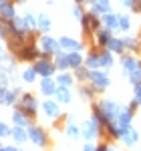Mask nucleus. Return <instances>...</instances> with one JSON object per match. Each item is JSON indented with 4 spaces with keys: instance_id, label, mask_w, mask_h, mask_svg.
<instances>
[{
    "instance_id": "f257e3e1",
    "label": "nucleus",
    "mask_w": 141,
    "mask_h": 151,
    "mask_svg": "<svg viewBox=\"0 0 141 151\" xmlns=\"http://www.w3.org/2000/svg\"><path fill=\"white\" fill-rule=\"evenodd\" d=\"M99 107H101V111L105 113L107 121H111V123H117L119 115H121V111H123V107H121L117 101H111V99H103V101L99 103Z\"/></svg>"
},
{
    "instance_id": "f03ea898",
    "label": "nucleus",
    "mask_w": 141,
    "mask_h": 151,
    "mask_svg": "<svg viewBox=\"0 0 141 151\" xmlns=\"http://www.w3.org/2000/svg\"><path fill=\"white\" fill-rule=\"evenodd\" d=\"M40 58H48V57H53V55H59L60 52V45H59V40L57 38H53V36H40Z\"/></svg>"
},
{
    "instance_id": "7ed1b4c3",
    "label": "nucleus",
    "mask_w": 141,
    "mask_h": 151,
    "mask_svg": "<svg viewBox=\"0 0 141 151\" xmlns=\"http://www.w3.org/2000/svg\"><path fill=\"white\" fill-rule=\"evenodd\" d=\"M89 81H91V85L95 87V91H97V93L105 91L107 87L111 85V79H109V75H107L105 70H101V69H93V70H91V75H89Z\"/></svg>"
},
{
    "instance_id": "20e7f679",
    "label": "nucleus",
    "mask_w": 141,
    "mask_h": 151,
    "mask_svg": "<svg viewBox=\"0 0 141 151\" xmlns=\"http://www.w3.org/2000/svg\"><path fill=\"white\" fill-rule=\"evenodd\" d=\"M26 131H28V141H32L36 147H47L48 135L45 133V129H40L38 125H28Z\"/></svg>"
},
{
    "instance_id": "39448f33",
    "label": "nucleus",
    "mask_w": 141,
    "mask_h": 151,
    "mask_svg": "<svg viewBox=\"0 0 141 151\" xmlns=\"http://www.w3.org/2000/svg\"><path fill=\"white\" fill-rule=\"evenodd\" d=\"M40 52H42V50H38V48L35 47V42L22 45V47H18L14 50L16 58H20V60H36V58L40 57Z\"/></svg>"
},
{
    "instance_id": "423d86ee",
    "label": "nucleus",
    "mask_w": 141,
    "mask_h": 151,
    "mask_svg": "<svg viewBox=\"0 0 141 151\" xmlns=\"http://www.w3.org/2000/svg\"><path fill=\"white\" fill-rule=\"evenodd\" d=\"M18 109H20V111H24L28 117H35L36 111H38V101L35 99V95L24 93L22 99H20V103H18Z\"/></svg>"
},
{
    "instance_id": "0eeeda50",
    "label": "nucleus",
    "mask_w": 141,
    "mask_h": 151,
    "mask_svg": "<svg viewBox=\"0 0 141 151\" xmlns=\"http://www.w3.org/2000/svg\"><path fill=\"white\" fill-rule=\"evenodd\" d=\"M32 69H35L38 75H42V77H53V73L57 70V65L50 63L48 58H36L35 65H32Z\"/></svg>"
},
{
    "instance_id": "6e6552de",
    "label": "nucleus",
    "mask_w": 141,
    "mask_h": 151,
    "mask_svg": "<svg viewBox=\"0 0 141 151\" xmlns=\"http://www.w3.org/2000/svg\"><path fill=\"white\" fill-rule=\"evenodd\" d=\"M81 135L87 141H93L95 137H101V131H99V127H97V123L93 119H89V121H83L81 123Z\"/></svg>"
},
{
    "instance_id": "1a4fd4ad",
    "label": "nucleus",
    "mask_w": 141,
    "mask_h": 151,
    "mask_svg": "<svg viewBox=\"0 0 141 151\" xmlns=\"http://www.w3.org/2000/svg\"><path fill=\"white\" fill-rule=\"evenodd\" d=\"M59 45H60V48H63L65 52H73V50H83V48H85L83 42H79L77 38H70V36H60Z\"/></svg>"
},
{
    "instance_id": "9d476101",
    "label": "nucleus",
    "mask_w": 141,
    "mask_h": 151,
    "mask_svg": "<svg viewBox=\"0 0 141 151\" xmlns=\"http://www.w3.org/2000/svg\"><path fill=\"white\" fill-rule=\"evenodd\" d=\"M121 65H123V70H125V77H129L133 70H137L141 67V63L133 55H123L121 57Z\"/></svg>"
},
{
    "instance_id": "9b49d317",
    "label": "nucleus",
    "mask_w": 141,
    "mask_h": 151,
    "mask_svg": "<svg viewBox=\"0 0 141 151\" xmlns=\"http://www.w3.org/2000/svg\"><path fill=\"white\" fill-rule=\"evenodd\" d=\"M42 111H45V115H47L48 119H59L60 117L59 101H50V99H47V101L42 103Z\"/></svg>"
},
{
    "instance_id": "f8f14e48",
    "label": "nucleus",
    "mask_w": 141,
    "mask_h": 151,
    "mask_svg": "<svg viewBox=\"0 0 141 151\" xmlns=\"http://www.w3.org/2000/svg\"><path fill=\"white\" fill-rule=\"evenodd\" d=\"M40 91H42V95H47V97H53V95H57V91H59V83L53 81L50 77H42Z\"/></svg>"
},
{
    "instance_id": "ddd939ff",
    "label": "nucleus",
    "mask_w": 141,
    "mask_h": 151,
    "mask_svg": "<svg viewBox=\"0 0 141 151\" xmlns=\"http://www.w3.org/2000/svg\"><path fill=\"white\" fill-rule=\"evenodd\" d=\"M103 24H105V28H109L111 32L113 30H121V26H119V14H113V12H107L103 14Z\"/></svg>"
},
{
    "instance_id": "4468645a",
    "label": "nucleus",
    "mask_w": 141,
    "mask_h": 151,
    "mask_svg": "<svg viewBox=\"0 0 141 151\" xmlns=\"http://www.w3.org/2000/svg\"><path fill=\"white\" fill-rule=\"evenodd\" d=\"M121 141L127 145V147H133L137 141H139V135H137V131L135 129H131V127H127V129H123V135H121Z\"/></svg>"
},
{
    "instance_id": "2eb2a0df",
    "label": "nucleus",
    "mask_w": 141,
    "mask_h": 151,
    "mask_svg": "<svg viewBox=\"0 0 141 151\" xmlns=\"http://www.w3.org/2000/svg\"><path fill=\"white\" fill-rule=\"evenodd\" d=\"M16 91H8L6 87H0V103L6 105V107H12L14 101H16Z\"/></svg>"
},
{
    "instance_id": "dca6fc26",
    "label": "nucleus",
    "mask_w": 141,
    "mask_h": 151,
    "mask_svg": "<svg viewBox=\"0 0 141 151\" xmlns=\"http://www.w3.org/2000/svg\"><path fill=\"white\" fill-rule=\"evenodd\" d=\"M113 38L111 35V30L109 28H99L97 32H95V42H97V47H107V42Z\"/></svg>"
},
{
    "instance_id": "f3484780",
    "label": "nucleus",
    "mask_w": 141,
    "mask_h": 151,
    "mask_svg": "<svg viewBox=\"0 0 141 151\" xmlns=\"http://www.w3.org/2000/svg\"><path fill=\"white\" fill-rule=\"evenodd\" d=\"M12 123L18 125V127H28V125H30V123H28V115H26L24 111H20L18 107L12 111Z\"/></svg>"
},
{
    "instance_id": "a211bd4d",
    "label": "nucleus",
    "mask_w": 141,
    "mask_h": 151,
    "mask_svg": "<svg viewBox=\"0 0 141 151\" xmlns=\"http://www.w3.org/2000/svg\"><path fill=\"white\" fill-rule=\"evenodd\" d=\"M105 48H107V50H111V52H115V55H121V52L125 50V40H123V38H115V36H113V38L107 42Z\"/></svg>"
},
{
    "instance_id": "6ab92c4d",
    "label": "nucleus",
    "mask_w": 141,
    "mask_h": 151,
    "mask_svg": "<svg viewBox=\"0 0 141 151\" xmlns=\"http://www.w3.org/2000/svg\"><path fill=\"white\" fill-rule=\"evenodd\" d=\"M55 65H57V70H69L70 69L69 52H59V55H55Z\"/></svg>"
},
{
    "instance_id": "aec40b11",
    "label": "nucleus",
    "mask_w": 141,
    "mask_h": 151,
    "mask_svg": "<svg viewBox=\"0 0 141 151\" xmlns=\"http://www.w3.org/2000/svg\"><path fill=\"white\" fill-rule=\"evenodd\" d=\"M91 10H95L97 14H107V12H111V0H93Z\"/></svg>"
},
{
    "instance_id": "412c9836",
    "label": "nucleus",
    "mask_w": 141,
    "mask_h": 151,
    "mask_svg": "<svg viewBox=\"0 0 141 151\" xmlns=\"http://www.w3.org/2000/svg\"><path fill=\"white\" fill-rule=\"evenodd\" d=\"M131 119H133V111H129V107H127V109L121 111V115L117 119V125L121 129H127V127H131Z\"/></svg>"
},
{
    "instance_id": "4be33fe9",
    "label": "nucleus",
    "mask_w": 141,
    "mask_h": 151,
    "mask_svg": "<svg viewBox=\"0 0 141 151\" xmlns=\"http://www.w3.org/2000/svg\"><path fill=\"white\" fill-rule=\"evenodd\" d=\"M10 137L16 141V143H24V141H28V131H26V127H18V125H14Z\"/></svg>"
},
{
    "instance_id": "5701e85b",
    "label": "nucleus",
    "mask_w": 141,
    "mask_h": 151,
    "mask_svg": "<svg viewBox=\"0 0 141 151\" xmlns=\"http://www.w3.org/2000/svg\"><path fill=\"white\" fill-rule=\"evenodd\" d=\"M57 101L59 103H65V105H69L70 101H73V95H70V89L69 87H59V91H57Z\"/></svg>"
},
{
    "instance_id": "b1692460",
    "label": "nucleus",
    "mask_w": 141,
    "mask_h": 151,
    "mask_svg": "<svg viewBox=\"0 0 141 151\" xmlns=\"http://www.w3.org/2000/svg\"><path fill=\"white\" fill-rule=\"evenodd\" d=\"M14 16H16L14 4H12V2H6V4L0 8V18H4V20H12Z\"/></svg>"
},
{
    "instance_id": "393cba45",
    "label": "nucleus",
    "mask_w": 141,
    "mask_h": 151,
    "mask_svg": "<svg viewBox=\"0 0 141 151\" xmlns=\"http://www.w3.org/2000/svg\"><path fill=\"white\" fill-rule=\"evenodd\" d=\"M69 60H70V69H79V67H83V63H85L81 50H73V52H69Z\"/></svg>"
},
{
    "instance_id": "a878e982",
    "label": "nucleus",
    "mask_w": 141,
    "mask_h": 151,
    "mask_svg": "<svg viewBox=\"0 0 141 151\" xmlns=\"http://www.w3.org/2000/svg\"><path fill=\"white\" fill-rule=\"evenodd\" d=\"M79 95H81L83 99L91 101L95 95H97V91H95V87H93V85H81V87H79Z\"/></svg>"
},
{
    "instance_id": "bb28decb",
    "label": "nucleus",
    "mask_w": 141,
    "mask_h": 151,
    "mask_svg": "<svg viewBox=\"0 0 141 151\" xmlns=\"http://www.w3.org/2000/svg\"><path fill=\"white\" fill-rule=\"evenodd\" d=\"M57 83H59V87H70L75 83V77L69 75L67 70H63V73H59V77H57Z\"/></svg>"
},
{
    "instance_id": "cd10ccee",
    "label": "nucleus",
    "mask_w": 141,
    "mask_h": 151,
    "mask_svg": "<svg viewBox=\"0 0 141 151\" xmlns=\"http://www.w3.org/2000/svg\"><path fill=\"white\" fill-rule=\"evenodd\" d=\"M101 65H103V69H109V67H113V52L111 50H101Z\"/></svg>"
},
{
    "instance_id": "c85d7f7f",
    "label": "nucleus",
    "mask_w": 141,
    "mask_h": 151,
    "mask_svg": "<svg viewBox=\"0 0 141 151\" xmlns=\"http://www.w3.org/2000/svg\"><path fill=\"white\" fill-rule=\"evenodd\" d=\"M14 65H16V60H14V58H4V60L0 63V70H4V73L10 77L12 70H14Z\"/></svg>"
},
{
    "instance_id": "c756f323",
    "label": "nucleus",
    "mask_w": 141,
    "mask_h": 151,
    "mask_svg": "<svg viewBox=\"0 0 141 151\" xmlns=\"http://www.w3.org/2000/svg\"><path fill=\"white\" fill-rule=\"evenodd\" d=\"M89 75H91V69H85V67H79V69H75V79L77 81H89Z\"/></svg>"
},
{
    "instance_id": "7c9ffc66",
    "label": "nucleus",
    "mask_w": 141,
    "mask_h": 151,
    "mask_svg": "<svg viewBox=\"0 0 141 151\" xmlns=\"http://www.w3.org/2000/svg\"><path fill=\"white\" fill-rule=\"evenodd\" d=\"M50 26H53V24H50V18H48L47 14H40V16H38V30L48 32V30H50Z\"/></svg>"
},
{
    "instance_id": "2f4dec72",
    "label": "nucleus",
    "mask_w": 141,
    "mask_h": 151,
    "mask_svg": "<svg viewBox=\"0 0 141 151\" xmlns=\"http://www.w3.org/2000/svg\"><path fill=\"white\" fill-rule=\"evenodd\" d=\"M67 135H69L70 139H77V137L81 135V127H77L73 121H69V125H67Z\"/></svg>"
},
{
    "instance_id": "473e14b6",
    "label": "nucleus",
    "mask_w": 141,
    "mask_h": 151,
    "mask_svg": "<svg viewBox=\"0 0 141 151\" xmlns=\"http://www.w3.org/2000/svg\"><path fill=\"white\" fill-rule=\"evenodd\" d=\"M36 75H38V73H36V70L30 67V69H26V70L22 73V79H24L26 83H35V81H36Z\"/></svg>"
},
{
    "instance_id": "72a5a7b5",
    "label": "nucleus",
    "mask_w": 141,
    "mask_h": 151,
    "mask_svg": "<svg viewBox=\"0 0 141 151\" xmlns=\"http://www.w3.org/2000/svg\"><path fill=\"white\" fill-rule=\"evenodd\" d=\"M119 26H121V30H129L131 28V18L125 16V14H119Z\"/></svg>"
},
{
    "instance_id": "f704fd0d",
    "label": "nucleus",
    "mask_w": 141,
    "mask_h": 151,
    "mask_svg": "<svg viewBox=\"0 0 141 151\" xmlns=\"http://www.w3.org/2000/svg\"><path fill=\"white\" fill-rule=\"evenodd\" d=\"M125 40V48H129V50H137L139 48V40L133 36V38H123Z\"/></svg>"
},
{
    "instance_id": "c9c22d12",
    "label": "nucleus",
    "mask_w": 141,
    "mask_h": 151,
    "mask_svg": "<svg viewBox=\"0 0 141 151\" xmlns=\"http://www.w3.org/2000/svg\"><path fill=\"white\" fill-rule=\"evenodd\" d=\"M133 101L137 105H141V83H135L133 85Z\"/></svg>"
},
{
    "instance_id": "e433bc0d",
    "label": "nucleus",
    "mask_w": 141,
    "mask_h": 151,
    "mask_svg": "<svg viewBox=\"0 0 141 151\" xmlns=\"http://www.w3.org/2000/svg\"><path fill=\"white\" fill-rule=\"evenodd\" d=\"M85 14H87V12L83 10V6H81V4H77V2H75V6H73V16H75L77 20H81V18L85 16Z\"/></svg>"
},
{
    "instance_id": "4c0bfd02",
    "label": "nucleus",
    "mask_w": 141,
    "mask_h": 151,
    "mask_svg": "<svg viewBox=\"0 0 141 151\" xmlns=\"http://www.w3.org/2000/svg\"><path fill=\"white\" fill-rule=\"evenodd\" d=\"M10 135H12V129L0 121V139H4V137H10Z\"/></svg>"
},
{
    "instance_id": "58836bf2",
    "label": "nucleus",
    "mask_w": 141,
    "mask_h": 151,
    "mask_svg": "<svg viewBox=\"0 0 141 151\" xmlns=\"http://www.w3.org/2000/svg\"><path fill=\"white\" fill-rule=\"evenodd\" d=\"M129 81L133 83V85H135V83H141V67L137 70H133V73L129 75Z\"/></svg>"
},
{
    "instance_id": "ea45409f",
    "label": "nucleus",
    "mask_w": 141,
    "mask_h": 151,
    "mask_svg": "<svg viewBox=\"0 0 141 151\" xmlns=\"http://www.w3.org/2000/svg\"><path fill=\"white\" fill-rule=\"evenodd\" d=\"M0 87H8V75L4 70H0Z\"/></svg>"
},
{
    "instance_id": "a19ab883",
    "label": "nucleus",
    "mask_w": 141,
    "mask_h": 151,
    "mask_svg": "<svg viewBox=\"0 0 141 151\" xmlns=\"http://www.w3.org/2000/svg\"><path fill=\"white\" fill-rule=\"evenodd\" d=\"M83 151H97V147H95V145L91 143V141H87V145L83 147Z\"/></svg>"
},
{
    "instance_id": "79ce46f5",
    "label": "nucleus",
    "mask_w": 141,
    "mask_h": 151,
    "mask_svg": "<svg viewBox=\"0 0 141 151\" xmlns=\"http://www.w3.org/2000/svg\"><path fill=\"white\" fill-rule=\"evenodd\" d=\"M121 4L127 6V8H133V6H135V0H121Z\"/></svg>"
},
{
    "instance_id": "37998d69",
    "label": "nucleus",
    "mask_w": 141,
    "mask_h": 151,
    "mask_svg": "<svg viewBox=\"0 0 141 151\" xmlns=\"http://www.w3.org/2000/svg\"><path fill=\"white\" fill-rule=\"evenodd\" d=\"M97 151H109V145L107 143H99L97 145Z\"/></svg>"
},
{
    "instance_id": "c03bdc74",
    "label": "nucleus",
    "mask_w": 141,
    "mask_h": 151,
    "mask_svg": "<svg viewBox=\"0 0 141 151\" xmlns=\"http://www.w3.org/2000/svg\"><path fill=\"white\" fill-rule=\"evenodd\" d=\"M133 10L141 12V0H135V6H133Z\"/></svg>"
},
{
    "instance_id": "a18cd8bd",
    "label": "nucleus",
    "mask_w": 141,
    "mask_h": 151,
    "mask_svg": "<svg viewBox=\"0 0 141 151\" xmlns=\"http://www.w3.org/2000/svg\"><path fill=\"white\" fill-rule=\"evenodd\" d=\"M4 60V50H2V47H0V63Z\"/></svg>"
},
{
    "instance_id": "49530a36",
    "label": "nucleus",
    "mask_w": 141,
    "mask_h": 151,
    "mask_svg": "<svg viewBox=\"0 0 141 151\" xmlns=\"http://www.w3.org/2000/svg\"><path fill=\"white\" fill-rule=\"evenodd\" d=\"M6 2H10V0H0V8H2V6H4Z\"/></svg>"
},
{
    "instance_id": "de8ad7c7",
    "label": "nucleus",
    "mask_w": 141,
    "mask_h": 151,
    "mask_svg": "<svg viewBox=\"0 0 141 151\" xmlns=\"http://www.w3.org/2000/svg\"><path fill=\"white\" fill-rule=\"evenodd\" d=\"M6 151H20V149H16V147H6Z\"/></svg>"
},
{
    "instance_id": "09e8293b",
    "label": "nucleus",
    "mask_w": 141,
    "mask_h": 151,
    "mask_svg": "<svg viewBox=\"0 0 141 151\" xmlns=\"http://www.w3.org/2000/svg\"><path fill=\"white\" fill-rule=\"evenodd\" d=\"M0 151H6V147H4V145H2V143H0Z\"/></svg>"
},
{
    "instance_id": "8fccbe9b",
    "label": "nucleus",
    "mask_w": 141,
    "mask_h": 151,
    "mask_svg": "<svg viewBox=\"0 0 141 151\" xmlns=\"http://www.w3.org/2000/svg\"><path fill=\"white\" fill-rule=\"evenodd\" d=\"M139 16H141V12H139Z\"/></svg>"
},
{
    "instance_id": "3c124183",
    "label": "nucleus",
    "mask_w": 141,
    "mask_h": 151,
    "mask_svg": "<svg viewBox=\"0 0 141 151\" xmlns=\"http://www.w3.org/2000/svg\"><path fill=\"white\" fill-rule=\"evenodd\" d=\"M20 151H22V149H20Z\"/></svg>"
}]
</instances>
